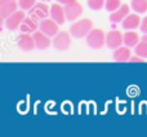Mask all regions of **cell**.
<instances>
[{
  "label": "cell",
  "mask_w": 147,
  "mask_h": 137,
  "mask_svg": "<svg viewBox=\"0 0 147 137\" xmlns=\"http://www.w3.org/2000/svg\"><path fill=\"white\" fill-rule=\"evenodd\" d=\"M86 44L92 49H101L106 45V34L102 28H92V31L86 35Z\"/></svg>",
  "instance_id": "7a4b0ae2"
},
{
  "label": "cell",
  "mask_w": 147,
  "mask_h": 137,
  "mask_svg": "<svg viewBox=\"0 0 147 137\" xmlns=\"http://www.w3.org/2000/svg\"><path fill=\"white\" fill-rule=\"evenodd\" d=\"M71 33L70 31H59L53 38V47L57 51H67L71 45Z\"/></svg>",
  "instance_id": "277c9868"
},
{
  "label": "cell",
  "mask_w": 147,
  "mask_h": 137,
  "mask_svg": "<svg viewBox=\"0 0 147 137\" xmlns=\"http://www.w3.org/2000/svg\"><path fill=\"white\" fill-rule=\"evenodd\" d=\"M16 1H18V0H16Z\"/></svg>",
  "instance_id": "83f0119b"
},
{
  "label": "cell",
  "mask_w": 147,
  "mask_h": 137,
  "mask_svg": "<svg viewBox=\"0 0 147 137\" xmlns=\"http://www.w3.org/2000/svg\"><path fill=\"white\" fill-rule=\"evenodd\" d=\"M83 5L76 0L74 3H70V4L65 5V12H66V18L67 21H76L81 14H83Z\"/></svg>",
  "instance_id": "9c48e42d"
},
{
  "label": "cell",
  "mask_w": 147,
  "mask_h": 137,
  "mask_svg": "<svg viewBox=\"0 0 147 137\" xmlns=\"http://www.w3.org/2000/svg\"><path fill=\"white\" fill-rule=\"evenodd\" d=\"M51 18H53L58 25H63L67 21L66 18V12H65V5L61 3H54L51 7Z\"/></svg>",
  "instance_id": "30bf717a"
},
{
  "label": "cell",
  "mask_w": 147,
  "mask_h": 137,
  "mask_svg": "<svg viewBox=\"0 0 147 137\" xmlns=\"http://www.w3.org/2000/svg\"><path fill=\"white\" fill-rule=\"evenodd\" d=\"M138 43H140L138 33H136L134 30H127V33L124 34V45L129 47V48H134Z\"/></svg>",
  "instance_id": "e0dca14e"
},
{
  "label": "cell",
  "mask_w": 147,
  "mask_h": 137,
  "mask_svg": "<svg viewBox=\"0 0 147 137\" xmlns=\"http://www.w3.org/2000/svg\"><path fill=\"white\" fill-rule=\"evenodd\" d=\"M56 1H58V3H61V4L66 5V4H70V3H74V1H76V0H56Z\"/></svg>",
  "instance_id": "d4e9b609"
},
{
  "label": "cell",
  "mask_w": 147,
  "mask_h": 137,
  "mask_svg": "<svg viewBox=\"0 0 147 137\" xmlns=\"http://www.w3.org/2000/svg\"><path fill=\"white\" fill-rule=\"evenodd\" d=\"M130 8H132V7H130V5H128V4H121V7H120L117 10L111 12V14H110V21H111L112 23L123 22V21H124V18L130 13Z\"/></svg>",
  "instance_id": "2e32d148"
},
{
  "label": "cell",
  "mask_w": 147,
  "mask_h": 137,
  "mask_svg": "<svg viewBox=\"0 0 147 137\" xmlns=\"http://www.w3.org/2000/svg\"><path fill=\"white\" fill-rule=\"evenodd\" d=\"M93 28V22L89 18H83V20L75 21L74 23H71L70 26V33H71L72 38L76 39H81V38H86L89 33Z\"/></svg>",
  "instance_id": "6da1fadb"
},
{
  "label": "cell",
  "mask_w": 147,
  "mask_h": 137,
  "mask_svg": "<svg viewBox=\"0 0 147 137\" xmlns=\"http://www.w3.org/2000/svg\"><path fill=\"white\" fill-rule=\"evenodd\" d=\"M18 1L16 0H0V16L3 20L18 10Z\"/></svg>",
  "instance_id": "7c38bea8"
},
{
  "label": "cell",
  "mask_w": 147,
  "mask_h": 137,
  "mask_svg": "<svg viewBox=\"0 0 147 137\" xmlns=\"http://www.w3.org/2000/svg\"><path fill=\"white\" fill-rule=\"evenodd\" d=\"M58 23L53 20V18H45V20L40 21V26H39V30H41L44 34H47L51 38H54L57 34L59 33V27Z\"/></svg>",
  "instance_id": "ba28073f"
},
{
  "label": "cell",
  "mask_w": 147,
  "mask_h": 137,
  "mask_svg": "<svg viewBox=\"0 0 147 137\" xmlns=\"http://www.w3.org/2000/svg\"><path fill=\"white\" fill-rule=\"evenodd\" d=\"M134 52H136V54H138V56H141L142 58L146 60L147 58V41H145V40L140 41V43L134 47Z\"/></svg>",
  "instance_id": "d6986e66"
},
{
  "label": "cell",
  "mask_w": 147,
  "mask_h": 137,
  "mask_svg": "<svg viewBox=\"0 0 147 137\" xmlns=\"http://www.w3.org/2000/svg\"><path fill=\"white\" fill-rule=\"evenodd\" d=\"M17 45L21 51L23 52H31L34 48H36L34 36L28 33H21L17 38Z\"/></svg>",
  "instance_id": "52a82bcc"
},
{
  "label": "cell",
  "mask_w": 147,
  "mask_h": 137,
  "mask_svg": "<svg viewBox=\"0 0 147 137\" xmlns=\"http://www.w3.org/2000/svg\"><path fill=\"white\" fill-rule=\"evenodd\" d=\"M141 31L143 34H147V16L145 18H142V22H141Z\"/></svg>",
  "instance_id": "603a6c76"
},
{
  "label": "cell",
  "mask_w": 147,
  "mask_h": 137,
  "mask_svg": "<svg viewBox=\"0 0 147 137\" xmlns=\"http://www.w3.org/2000/svg\"><path fill=\"white\" fill-rule=\"evenodd\" d=\"M142 40L147 41V34H143V36H142Z\"/></svg>",
  "instance_id": "484cf974"
},
{
  "label": "cell",
  "mask_w": 147,
  "mask_h": 137,
  "mask_svg": "<svg viewBox=\"0 0 147 137\" xmlns=\"http://www.w3.org/2000/svg\"><path fill=\"white\" fill-rule=\"evenodd\" d=\"M141 22H142V18L138 16V13H129L124 18L121 25L124 30H136V28L141 27Z\"/></svg>",
  "instance_id": "5bb4252c"
},
{
  "label": "cell",
  "mask_w": 147,
  "mask_h": 137,
  "mask_svg": "<svg viewBox=\"0 0 147 137\" xmlns=\"http://www.w3.org/2000/svg\"><path fill=\"white\" fill-rule=\"evenodd\" d=\"M40 20H38V18L32 17V16L28 14V17H26L25 20H23V22L21 23V33H28V34H34L35 31H38L39 26H40V22H39Z\"/></svg>",
  "instance_id": "4fadbf2b"
},
{
  "label": "cell",
  "mask_w": 147,
  "mask_h": 137,
  "mask_svg": "<svg viewBox=\"0 0 147 137\" xmlns=\"http://www.w3.org/2000/svg\"><path fill=\"white\" fill-rule=\"evenodd\" d=\"M36 3L38 0H18V7L22 10H30Z\"/></svg>",
  "instance_id": "7402d4cb"
},
{
  "label": "cell",
  "mask_w": 147,
  "mask_h": 137,
  "mask_svg": "<svg viewBox=\"0 0 147 137\" xmlns=\"http://www.w3.org/2000/svg\"><path fill=\"white\" fill-rule=\"evenodd\" d=\"M120 7H121V0H106V4H105L106 10H109L110 13L117 10Z\"/></svg>",
  "instance_id": "ffe728a7"
},
{
  "label": "cell",
  "mask_w": 147,
  "mask_h": 137,
  "mask_svg": "<svg viewBox=\"0 0 147 137\" xmlns=\"http://www.w3.org/2000/svg\"><path fill=\"white\" fill-rule=\"evenodd\" d=\"M26 18L25 14V10L20 9V10H16L14 13H12L10 16H8L7 18L4 20L5 23V27L10 31H16L21 27V23L23 22V20Z\"/></svg>",
  "instance_id": "3957f363"
},
{
  "label": "cell",
  "mask_w": 147,
  "mask_h": 137,
  "mask_svg": "<svg viewBox=\"0 0 147 137\" xmlns=\"http://www.w3.org/2000/svg\"><path fill=\"white\" fill-rule=\"evenodd\" d=\"M106 4V0H88V7L92 10H101Z\"/></svg>",
  "instance_id": "44dd1931"
},
{
  "label": "cell",
  "mask_w": 147,
  "mask_h": 137,
  "mask_svg": "<svg viewBox=\"0 0 147 137\" xmlns=\"http://www.w3.org/2000/svg\"><path fill=\"white\" fill-rule=\"evenodd\" d=\"M28 14L38 18V20H40V21L45 20V18H48V16H51V7H49L45 1L36 3V4L28 10Z\"/></svg>",
  "instance_id": "8992f818"
},
{
  "label": "cell",
  "mask_w": 147,
  "mask_h": 137,
  "mask_svg": "<svg viewBox=\"0 0 147 137\" xmlns=\"http://www.w3.org/2000/svg\"><path fill=\"white\" fill-rule=\"evenodd\" d=\"M32 36H34V40H35L36 48L40 49V51L48 49L49 47H51V44L53 43V41H52V38H51V36H48L47 34H44L41 30L35 31V33L32 34Z\"/></svg>",
  "instance_id": "8fae6325"
},
{
  "label": "cell",
  "mask_w": 147,
  "mask_h": 137,
  "mask_svg": "<svg viewBox=\"0 0 147 137\" xmlns=\"http://www.w3.org/2000/svg\"><path fill=\"white\" fill-rule=\"evenodd\" d=\"M129 62H136V64H138V62H145V58H142L141 56L136 54V56H132V57H130Z\"/></svg>",
  "instance_id": "cb8c5ba5"
},
{
  "label": "cell",
  "mask_w": 147,
  "mask_h": 137,
  "mask_svg": "<svg viewBox=\"0 0 147 137\" xmlns=\"http://www.w3.org/2000/svg\"><path fill=\"white\" fill-rule=\"evenodd\" d=\"M130 57H132V52H130L129 47L127 45H121L114 49V53H112V58L116 62H129Z\"/></svg>",
  "instance_id": "9a60e30c"
},
{
  "label": "cell",
  "mask_w": 147,
  "mask_h": 137,
  "mask_svg": "<svg viewBox=\"0 0 147 137\" xmlns=\"http://www.w3.org/2000/svg\"><path fill=\"white\" fill-rule=\"evenodd\" d=\"M41 1H49V0H41Z\"/></svg>",
  "instance_id": "4316f807"
},
{
  "label": "cell",
  "mask_w": 147,
  "mask_h": 137,
  "mask_svg": "<svg viewBox=\"0 0 147 137\" xmlns=\"http://www.w3.org/2000/svg\"><path fill=\"white\" fill-rule=\"evenodd\" d=\"M124 44V35L119 30H111L106 34V47L110 49H116Z\"/></svg>",
  "instance_id": "5b68a950"
},
{
  "label": "cell",
  "mask_w": 147,
  "mask_h": 137,
  "mask_svg": "<svg viewBox=\"0 0 147 137\" xmlns=\"http://www.w3.org/2000/svg\"><path fill=\"white\" fill-rule=\"evenodd\" d=\"M130 7L138 14L146 13L147 12V0H130Z\"/></svg>",
  "instance_id": "ac0fdd59"
}]
</instances>
